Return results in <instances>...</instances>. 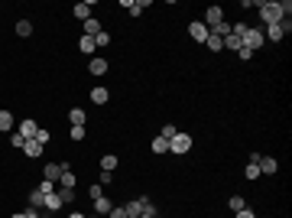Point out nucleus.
Listing matches in <instances>:
<instances>
[{
    "instance_id": "obj_7",
    "label": "nucleus",
    "mask_w": 292,
    "mask_h": 218,
    "mask_svg": "<svg viewBox=\"0 0 292 218\" xmlns=\"http://www.w3.org/2000/svg\"><path fill=\"white\" fill-rule=\"evenodd\" d=\"M108 59H104V55H94V59H88V72H91V75H108Z\"/></svg>"
},
{
    "instance_id": "obj_1",
    "label": "nucleus",
    "mask_w": 292,
    "mask_h": 218,
    "mask_svg": "<svg viewBox=\"0 0 292 218\" xmlns=\"http://www.w3.org/2000/svg\"><path fill=\"white\" fill-rule=\"evenodd\" d=\"M257 7H260V17H263V23H266V26H276V23L286 20V17H282V10H279V3H273V0L257 3Z\"/></svg>"
},
{
    "instance_id": "obj_47",
    "label": "nucleus",
    "mask_w": 292,
    "mask_h": 218,
    "mask_svg": "<svg viewBox=\"0 0 292 218\" xmlns=\"http://www.w3.org/2000/svg\"><path fill=\"white\" fill-rule=\"evenodd\" d=\"M140 218H146V215H140Z\"/></svg>"
},
{
    "instance_id": "obj_18",
    "label": "nucleus",
    "mask_w": 292,
    "mask_h": 218,
    "mask_svg": "<svg viewBox=\"0 0 292 218\" xmlns=\"http://www.w3.org/2000/svg\"><path fill=\"white\" fill-rule=\"evenodd\" d=\"M91 101H94V104H108L110 91H108V88H91Z\"/></svg>"
},
{
    "instance_id": "obj_8",
    "label": "nucleus",
    "mask_w": 292,
    "mask_h": 218,
    "mask_svg": "<svg viewBox=\"0 0 292 218\" xmlns=\"http://www.w3.org/2000/svg\"><path fill=\"white\" fill-rule=\"evenodd\" d=\"M221 20H224V10H221V7H208V10H205V20H201V23L211 30V26H217Z\"/></svg>"
},
{
    "instance_id": "obj_45",
    "label": "nucleus",
    "mask_w": 292,
    "mask_h": 218,
    "mask_svg": "<svg viewBox=\"0 0 292 218\" xmlns=\"http://www.w3.org/2000/svg\"><path fill=\"white\" fill-rule=\"evenodd\" d=\"M68 218H85V215H81V212H72V215H68Z\"/></svg>"
},
{
    "instance_id": "obj_13",
    "label": "nucleus",
    "mask_w": 292,
    "mask_h": 218,
    "mask_svg": "<svg viewBox=\"0 0 292 218\" xmlns=\"http://www.w3.org/2000/svg\"><path fill=\"white\" fill-rule=\"evenodd\" d=\"M123 212H127V218H140V215H143V199H133V202H127V205H123Z\"/></svg>"
},
{
    "instance_id": "obj_17",
    "label": "nucleus",
    "mask_w": 292,
    "mask_h": 218,
    "mask_svg": "<svg viewBox=\"0 0 292 218\" xmlns=\"http://www.w3.org/2000/svg\"><path fill=\"white\" fill-rule=\"evenodd\" d=\"M13 127H16V120H13V114H10V111H0V131H3V134H10Z\"/></svg>"
},
{
    "instance_id": "obj_39",
    "label": "nucleus",
    "mask_w": 292,
    "mask_h": 218,
    "mask_svg": "<svg viewBox=\"0 0 292 218\" xmlns=\"http://www.w3.org/2000/svg\"><path fill=\"white\" fill-rule=\"evenodd\" d=\"M10 143H13V147H16V150H23V143H26V140H23V137H20V134H16V131H13V134H10Z\"/></svg>"
},
{
    "instance_id": "obj_3",
    "label": "nucleus",
    "mask_w": 292,
    "mask_h": 218,
    "mask_svg": "<svg viewBox=\"0 0 292 218\" xmlns=\"http://www.w3.org/2000/svg\"><path fill=\"white\" fill-rule=\"evenodd\" d=\"M188 150H192V137H188L185 131H179V134L172 137V140H169V153L182 156V153H188Z\"/></svg>"
},
{
    "instance_id": "obj_33",
    "label": "nucleus",
    "mask_w": 292,
    "mask_h": 218,
    "mask_svg": "<svg viewBox=\"0 0 292 218\" xmlns=\"http://www.w3.org/2000/svg\"><path fill=\"white\" fill-rule=\"evenodd\" d=\"M244 176H247L250 183H253V179H260V166H257V163H250L247 169H244Z\"/></svg>"
},
{
    "instance_id": "obj_44",
    "label": "nucleus",
    "mask_w": 292,
    "mask_h": 218,
    "mask_svg": "<svg viewBox=\"0 0 292 218\" xmlns=\"http://www.w3.org/2000/svg\"><path fill=\"white\" fill-rule=\"evenodd\" d=\"M234 218H257V215H253L250 208H244V212H237V215H234Z\"/></svg>"
},
{
    "instance_id": "obj_20",
    "label": "nucleus",
    "mask_w": 292,
    "mask_h": 218,
    "mask_svg": "<svg viewBox=\"0 0 292 218\" xmlns=\"http://www.w3.org/2000/svg\"><path fill=\"white\" fill-rule=\"evenodd\" d=\"M46 208H49V212H59V208H62V199H59V189H55V192H49V196H46V202H43Z\"/></svg>"
},
{
    "instance_id": "obj_48",
    "label": "nucleus",
    "mask_w": 292,
    "mask_h": 218,
    "mask_svg": "<svg viewBox=\"0 0 292 218\" xmlns=\"http://www.w3.org/2000/svg\"><path fill=\"white\" fill-rule=\"evenodd\" d=\"M85 218H88V215H85Z\"/></svg>"
},
{
    "instance_id": "obj_32",
    "label": "nucleus",
    "mask_w": 292,
    "mask_h": 218,
    "mask_svg": "<svg viewBox=\"0 0 292 218\" xmlns=\"http://www.w3.org/2000/svg\"><path fill=\"white\" fill-rule=\"evenodd\" d=\"M32 140H39V143H43V147H46V143L52 140V134L46 131V127H39V131H36V137H32Z\"/></svg>"
},
{
    "instance_id": "obj_5",
    "label": "nucleus",
    "mask_w": 292,
    "mask_h": 218,
    "mask_svg": "<svg viewBox=\"0 0 292 218\" xmlns=\"http://www.w3.org/2000/svg\"><path fill=\"white\" fill-rule=\"evenodd\" d=\"M36 131H39V124H36L32 117H23L20 124H16V134H20L23 140H32V137H36Z\"/></svg>"
},
{
    "instance_id": "obj_15",
    "label": "nucleus",
    "mask_w": 292,
    "mask_h": 218,
    "mask_svg": "<svg viewBox=\"0 0 292 218\" xmlns=\"http://www.w3.org/2000/svg\"><path fill=\"white\" fill-rule=\"evenodd\" d=\"M68 120H72V127H85L88 114H85L81 108H72V111H68Z\"/></svg>"
},
{
    "instance_id": "obj_35",
    "label": "nucleus",
    "mask_w": 292,
    "mask_h": 218,
    "mask_svg": "<svg viewBox=\"0 0 292 218\" xmlns=\"http://www.w3.org/2000/svg\"><path fill=\"white\" fill-rule=\"evenodd\" d=\"M143 215H146V218H156V205H153L150 199H143Z\"/></svg>"
},
{
    "instance_id": "obj_14",
    "label": "nucleus",
    "mask_w": 292,
    "mask_h": 218,
    "mask_svg": "<svg viewBox=\"0 0 292 218\" xmlns=\"http://www.w3.org/2000/svg\"><path fill=\"white\" fill-rule=\"evenodd\" d=\"M117 166H120L117 153H104V156H101V169H108V173H114Z\"/></svg>"
},
{
    "instance_id": "obj_21",
    "label": "nucleus",
    "mask_w": 292,
    "mask_h": 218,
    "mask_svg": "<svg viewBox=\"0 0 292 218\" xmlns=\"http://www.w3.org/2000/svg\"><path fill=\"white\" fill-rule=\"evenodd\" d=\"M110 202H108V196H101V199H94V215H110Z\"/></svg>"
},
{
    "instance_id": "obj_36",
    "label": "nucleus",
    "mask_w": 292,
    "mask_h": 218,
    "mask_svg": "<svg viewBox=\"0 0 292 218\" xmlns=\"http://www.w3.org/2000/svg\"><path fill=\"white\" fill-rule=\"evenodd\" d=\"M94 43H97V49H104V46H108V43H110V36H108V33H104V30H101V33H97V36H94Z\"/></svg>"
},
{
    "instance_id": "obj_30",
    "label": "nucleus",
    "mask_w": 292,
    "mask_h": 218,
    "mask_svg": "<svg viewBox=\"0 0 292 218\" xmlns=\"http://www.w3.org/2000/svg\"><path fill=\"white\" fill-rule=\"evenodd\" d=\"M175 134H179V127H175V124H162V131H159V137H166V140H172Z\"/></svg>"
},
{
    "instance_id": "obj_24",
    "label": "nucleus",
    "mask_w": 292,
    "mask_h": 218,
    "mask_svg": "<svg viewBox=\"0 0 292 218\" xmlns=\"http://www.w3.org/2000/svg\"><path fill=\"white\" fill-rule=\"evenodd\" d=\"M227 208H231V212L237 215V212H244V208H247V202H244V196H231V202H227Z\"/></svg>"
},
{
    "instance_id": "obj_9",
    "label": "nucleus",
    "mask_w": 292,
    "mask_h": 218,
    "mask_svg": "<svg viewBox=\"0 0 292 218\" xmlns=\"http://www.w3.org/2000/svg\"><path fill=\"white\" fill-rule=\"evenodd\" d=\"M78 52H81V55H91V59H94V52H97L94 36H81V39H78Z\"/></svg>"
},
{
    "instance_id": "obj_12",
    "label": "nucleus",
    "mask_w": 292,
    "mask_h": 218,
    "mask_svg": "<svg viewBox=\"0 0 292 218\" xmlns=\"http://www.w3.org/2000/svg\"><path fill=\"white\" fill-rule=\"evenodd\" d=\"M91 10H94V3L88 0V3H75V10H72V13H75V20L85 23V20H91Z\"/></svg>"
},
{
    "instance_id": "obj_2",
    "label": "nucleus",
    "mask_w": 292,
    "mask_h": 218,
    "mask_svg": "<svg viewBox=\"0 0 292 218\" xmlns=\"http://www.w3.org/2000/svg\"><path fill=\"white\" fill-rule=\"evenodd\" d=\"M263 43H266V39H263V30H260V26H247V33L240 36V46H247L250 52H257Z\"/></svg>"
},
{
    "instance_id": "obj_25",
    "label": "nucleus",
    "mask_w": 292,
    "mask_h": 218,
    "mask_svg": "<svg viewBox=\"0 0 292 218\" xmlns=\"http://www.w3.org/2000/svg\"><path fill=\"white\" fill-rule=\"evenodd\" d=\"M43 202H46V196L39 192V189H32L30 192V208H43Z\"/></svg>"
},
{
    "instance_id": "obj_28",
    "label": "nucleus",
    "mask_w": 292,
    "mask_h": 218,
    "mask_svg": "<svg viewBox=\"0 0 292 218\" xmlns=\"http://www.w3.org/2000/svg\"><path fill=\"white\" fill-rule=\"evenodd\" d=\"M59 199H62V205H72L75 202V189H59Z\"/></svg>"
},
{
    "instance_id": "obj_11",
    "label": "nucleus",
    "mask_w": 292,
    "mask_h": 218,
    "mask_svg": "<svg viewBox=\"0 0 292 218\" xmlns=\"http://www.w3.org/2000/svg\"><path fill=\"white\" fill-rule=\"evenodd\" d=\"M257 166H260V173H266V176H273L276 169H279V163H276L273 156H260V160H257Z\"/></svg>"
},
{
    "instance_id": "obj_40",
    "label": "nucleus",
    "mask_w": 292,
    "mask_h": 218,
    "mask_svg": "<svg viewBox=\"0 0 292 218\" xmlns=\"http://www.w3.org/2000/svg\"><path fill=\"white\" fill-rule=\"evenodd\" d=\"M108 218H127V212H123V205H114L110 208V215Z\"/></svg>"
},
{
    "instance_id": "obj_29",
    "label": "nucleus",
    "mask_w": 292,
    "mask_h": 218,
    "mask_svg": "<svg viewBox=\"0 0 292 218\" xmlns=\"http://www.w3.org/2000/svg\"><path fill=\"white\" fill-rule=\"evenodd\" d=\"M221 43H224V49H231V52H237V49H240V39H237V36H224Z\"/></svg>"
},
{
    "instance_id": "obj_16",
    "label": "nucleus",
    "mask_w": 292,
    "mask_h": 218,
    "mask_svg": "<svg viewBox=\"0 0 292 218\" xmlns=\"http://www.w3.org/2000/svg\"><path fill=\"white\" fill-rule=\"evenodd\" d=\"M123 7L130 10V17H140L146 10V0H123Z\"/></svg>"
},
{
    "instance_id": "obj_4",
    "label": "nucleus",
    "mask_w": 292,
    "mask_h": 218,
    "mask_svg": "<svg viewBox=\"0 0 292 218\" xmlns=\"http://www.w3.org/2000/svg\"><path fill=\"white\" fill-rule=\"evenodd\" d=\"M62 169H68V163H46L43 166V179L46 183H59V179H62Z\"/></svg>"
},
{
    "instance_id": "obj_26",
    "label": "nucleus",
    "mask_w": 292,
    "mask_h": 218,
    "mask_svg": "<svg viewBox=\"0 0 292 218\" xmlns=\"http://www.w3.org/2000/svg\"><path fill=\"white\" fill-rule=\"evenodd\" d=\"M150 147H153V153H169V140H166V137H156Z\"/></svg>"
},
{
    "instance_id": "obj_23",
    "label": "nucleus",
    "mask_w": 292,
    "mask_h": 218,
    "mask_svg": "<svg viewBox=\"0 0 292 218\" xmlns=\"http://www.w3.org/2000/svg\"><path fill=\"white\" fill-rule=\"evenodd\" d=\"M59 185H62V189H75V173H72V166H68V169H62V179H59Z\"/></svg>"
},
{
    "instance_id": "obj_38",
    "label": "nucleus",
    "mask_w": 292,
    "mask_h": 218,
    "mask_svg": "<svg viewBox=\"0 0 292 218\" xmlns=\"http://www.w3.org/2000/svg\"><path fill=\"white\" fill-rule=\"evenodd\" d=\"M68 137H72V140H85V127H72Z\"/></svg>"
},
{
    "instance_id": "obj_37",
    "label": "nucleus",
    "mask_w": 292,
    "mask_h": 218,
    "mask_svg": "<svg viewBox=\"0 0 292 218\" xmlns=\"http://www.w3.org/2000/svg\"><path fill=\"white\" fill-rule=\"evenodd\" d=\"M36 189H39V192H43V196H49V192H55V183H46V179H43V183L36 185Z\"/></svg>"
},
{
    "instance_id": "obj_19",
    "label": "nucleus",
    "mask_w": 292,
    "mask_h": 218,
    "mask_svg": "<svg viewBox=\"0 0 292 218\" xmlns=\"http://www.w3.org/2000/svg\"><path fill=\"white\" fill-rule=\"evenodd\" d=\"M263 39H273V43H279V39H286V33H282V26L276 23V26H266V33H263Z\"/></svg>"
},
{
    "instance_id": "obj_10",
    "label": "nucleus",
    "mask_w": 292,
    "mask_h": 218,
    "mask_svg": "<svg viewBox=\"0 0 292 218\" xmlns=\"http://www.w3.org/2000/svg\"><path fill=\"white\" fill-rule=\"evenodd\" d=\"M23 153H26L30 160H39V156H43V143L39 140H26L23 143Z\"/></svg>"
},
{
    "instance_id": "obj_34",
    "label": "nucleus",
    "mask_w": 292,
    "mask_h": 218,
    "mask_svg": "<svg viewBox=\"0 0 292 218\" xmlns=\"http://www.w3.org/2000/svg\"><path fill=\"white\" fill-rule=\"evenodd\" d=\"M88 196H91V202H94V199H101V196H104V185H101V183H94L91 189H88Z\"/></svg>"
},
{
    "instance_id": "obj_27",
    "label": "nucleus",
    "mask_w": 292,
    "mask_h": 218,
    "mask_svg": "<svg viewBox=\"0 0 292 218\" xmlns=\"http://www.w3.org/2000/svg\"><path fill=\"white\" fill-rule=\"evenodd\" d=\"M16 36H23V39L32 36V23L30 20H20V23H16Z\"/></svg>"
},
{
    "instance_id": "obj_42",
    "label": "nucleus",
    "mask_w": 292,
    "mask_h": 218,
    "mask_svg": "<svg viewBox=\"0 0 292 218\" xmlns=\"http://www.w3.org/2000/svg\"><path fill=\"white\" fill-rule=\"evenodd\" d=\"M237 55H240V59H244V62H247V59H253V52H250L247 46H240V49H237Z\"/></svg>"
},
{
    "instance_id": "obj_43",
    "label": "nucleus",
    "mask_w": 292,
    "mask_h": 218,
    "mask_svg": "<svg viewBox=\"0 0 292 218\" xmlns=\"http://www.w3.org/2000/svg\"><path fill=\"white\" fill-rule=\"evenodd\" d=\"M23 215H26V218H43V215H39V208H26Z\"/></svg>"
},
{
    "instance_id": "obj_22",
    "label": "nucleus",
    "mask_w": 292,
    "mask_h": 218,
    "mask_svg": "<svg viewBox=\"0 0 292 218\" xmlns=\"http://www.w3.org/2000/svg\"><path fill=\"white\" fill-rule=\"evenodd\" d=\"M81 26H85V36H97L101 30H104V26H101V20H94V17H91V20H85Z\"/></svg>"
},
{
    "instance_id": "obj_41",
    "label": "nucleus",
    "mask_w": 292,
    "mask_h": 218,
    "mask_svg": "<svg viewBox=\"0 0 292 218\" xmlns=\"http://www.w3.org/2000/svg\"><path fill=\"white\" fill-rule=\"evenodd\" d=\"M114 183V173H108V169H101V185H110Z\"/></svg>"
},
{
    "instance_id": "obj_46",
    "label": "nucleus",
    "mask_w": 292,
    "mask_h": 218,
    "mask_svg": "<svg viewBox=\"0 0 292 218\" xmlns=\"http://www.w3.org/2000/svg\"><path fill=\"white\" fill-rule=\"evenodd\" d=\"M10 218H26V215H23V212H16V215H10Z\"/></svg>"
},
{
    "instance_id": "obj_6",
    "label": "nucleus",
    "mask_w": 292,
    "mask_h": 218,
    "mask_svg": "<svg viewBox=\"0 0 292 218\" xmlns=\"http://www.w3.org/2000/svg\"><path fill=\"white\" fill-rule=\"evenodd\" d=\"M188 36H192L195 43H208V26L201 20H195V23H188Z\"/></svg>"
},
{
    "instance_id": "obj_31",
    "label": "nucleus",
    "mask_w": 292,
    "mask_h": 218,
    "mask_svg": "<svg viewBox=\"0 0 292 218\" xmlns=\"http://www.w3.org/2000/svg\"><path fill=\"white\" fill-rule=\"evenodd\" d=\"M208 49H211V52H221V49H224V43H221V39H217V36H211V33H208Z\"/></svg>"
}]
</instances>
